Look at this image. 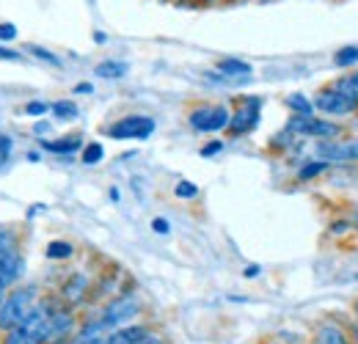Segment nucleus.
I'll return each mask as SVG.
<instances>
[{
	"label": "nucleus",
	"instance_id": "nucleus-37",
	"mask_svg": "<svg viewBox=\"0 0 358 344\" xmlns=\"http://www.w3.org/2000/svg\"><path fill=\"white\" fill-rule=\"evenodd\" d=\"M356 317H358V303H356Z\"/></svg>",
	"mask_w": 358,
	"mask_h": 344
},
{
	"label": "nucleus",
	"instance_id": "nucleus-17",
	"mask_svg": "<svg viewBox=\"0 0 358 344\" xmlns=\"http://www.w3.org/2000/svg\"><path fill=\"white\" fill-rule=\"evenodd\" d=\"M334 91H339L350 105H356L358 108V75H348V78H339L336 83H334Z\"/></svg>",
	"mask_w": 358,
	"mask_h": 344
},
{
	"label": "nucleus",
	"instance_id": "nucleus-1",
	"mask_svg": "<svg viewBox=\"0 0 358 344\" xmlns=\"http://www.w3.org/2000/svg\"><path fill=\"white\" fill-rule=\"evenodd\" d=\"M55 303H58L55 295L39 298V303L31 308V314L17 328L3 334L0 344H47V320H50V311Z\"/></svg>",
	"mask_w": 358,
	"mask_h": 344
},
{
	"label": "nucleus",
	"instance_id": "nucleus-9",
	"mask_svg": "<svg viewBox=\"0 0 358 344\" xmlns=\"http://www.w3.org/2000/svg\"><path fill=\"white\" fill-rule=\"evenodd\" d=\"M91 292V284L89 278L83 275V273H75V275H69L64 284H61V292H58V301L66 303V306H80V303L89 298Z\"/></svg>",
	"mask_w": 358,
	"mask_h": 344
},
{
	"label": "nucleus",
	"instance_id": "nucleus-11",
	"mask_svg": "<svg viewBox=\"0 0 358 344\" xmlns=\"http://www.w3.org/2000/svg\"><path fill=\"white\" fill-rule=\"evenodd\" d=\"M317 157H322V163L328 160H339V163H350L358 160V141H342V143H320L317 146Z\"/></svg>",
	"mask_w": 358,
	"mask_h": 344
},
{
	"label": "nucleus",
	"instance_id": "nucleus-22",
	"mask_svg": "<svg viewBox=\"0 0 358 344\" xmlns=\"http://www.w3.org/2000/svg\"><path fill=\"white\" fill-rule=\"evenodd\" d=\"M358 61V47H342L336 55H334V64L339 66V69H348V66H353Z\"/></svg>",
	"mask_w": 358,
	"mask_h": 344
},
{
	"label": "nucleus",
	"instance_id": "nucleus-10",
	"mask_svg": "<svg viewBox=\"0 0 358 344\" xmlns=\"http://www.w3.org/2000/svg\"><path fill=\"white\" fill-rule=\"evenodd\" d=\"M312 105L320 113H331V116H348V113L356 108V105H350V102H348L339 91H334V88H322Z\"/></svg>",
	"mask_w": 358,
	"mask_h": 344
},
{
	"label": "nucleus",
	"instance_id": "nucleus-27",
	"mask_svg": "<svg viewBox=\"0 0 358 344\" xmlns=\"http://www.w3.org/2000/svg\"><path fill=\"white\" fill-rule=\"evenodd\" d=\"M174 193H177L179 199H196V196H199V187H196V185H190V182H179Z\"/></svg>",
	"mask_w": 358,
	"mask_h": 344
},
{
	"label": "nucleus",
	"instance_id": "nucleus-15",
	"mask_svg": "<svg viewBox=\"0 0 358 344\" xmlns=\"http://www.w3.org/2000/svg\"><path fill=\"white\" fill-rule=\"evenodd\" d=\"M14 251H22L20 248V234L14 226H0V259L14 254Z\"/></svg>",
	"mask_w": 358,
	"mask_h": 344
},
{
	"label": "nucleus",
	"instance_id": "nucleus-8",
	"mask_svg": "<svg viewBox=\"0 0 358 344\" xmlns=\"http://www.w3.org/2000/svg\"><path fill=\"white\" fill-rule=\"evenodd\" d=\"M25 270V259H22V251H14L8 257L0 259V301L8 295L11 287H17L20 275Z\"/></svg>",
	"mask_w": 358,
	"mask_h": 344
},
{
	"label": "nucleus",
	"instance_id": "nucleus-28",
	"mask_svg": "<svg viewBox=\"0 0 358 344\" xmlns=\"http://www.w3.org/2000/svg\"><path fill=\"white\" fill-rule=\"evenodd\" d=\"M17 39V28L11 22H0V42H14Z\"/></svg>",
	"mask_w": 358,
	"mask_h": 344
},
{
	"label": "nucleus",
	"instance_id": "nucleus-13",
	"mask_svg": "<svg viewBox=\"0 0 358 344\" xmlns=\"http://www.w3.org/2000/svg\"><path fill=\"white\" fill-rule=\"evenodd\" d=\"M218 75L221 78H248L251 75V64L245 61H237V58H226V61H218Z\"/></svg>",
	"mask_w": 358,
	"mask_h": 344
},
{
	"label": "nucleus",
	"instance_id": "nucleus-5",
	"mask_svg": "<svg viewBox=\"0 0 358 344\" xmlns=\"http://www.w3.org/2000/svg\"><path fill=\"white\" fill-rule=\"evenodd\" d=\"M152 132H155V119L149 116H124L108 129V135L116 141H141L149 138Z\"/></svg>",
	"mask_w": 358,
	"mask_h": 344
},
{
	"label": "nucleus",
	"instance_id": "nucleus-38",
	"mask_svg": "<svg viewBox=\"0 0 358 344\" xmlns=\"http://www.w3.org/2000/svg\"><path fill=\"white\" fill-rule=\"evenodd\" d=\"M356 226H358V213H356Z\"/></svg>",
	"mask_w": 358,
	"mask_h": 344
},
{
	"label": "nucleus",
	"instance_id": "nucleus-16",
	"mask_svg": "<svg viewBox=\"0 0 358 344\" xmlns=\"http://www.w3.org/2000/svg\"><path fill=\"white\" fill-rule=\"evenodd\" d=\"M80 146H83L80 135H69L64 141H45V149L47 152H55V155H75Z\"/></svg>",
	"mask_w": 358,
	"mask_h": 344
},
{
	"label": "nucleus",
	"instance_id": "nucleus-25",
	"mask_svg": "<svg viewBox=\"0 0 358 344\" xmlns=\"http://www.w3.org/2000/svg\"><path fill=\"white\" fill-rule=\"evenodd\" d=\"M322 171H325V163H322V160H317V163H309V166H303L298 176H301L303 182H309V179H314V176H320Z\"/></svg>",
	"mask_w": 358,
	"mask_h": 344
},
{
	"label": "nucleus",
	"instance_id": "nucleus-19",
	"mask_svg": "<svg viewBox=\"0 0 358 344\" xmlns=\"http://www.w3.org/2000/svg\"><path fill=\"white\" fill-rule=\"evenodd\" d=\"M50 110H52V116L55 119H61V122H69V119H75L80 110H78V105L72 102V99H58V102H52L50 105Z\"/></svg>",
	"mask_w": 358,
	"mask_h": 344
},
{
	"label": "nucleus",
	"instance_id": "nucleus-26",
	"mask_svg": "<svg viewBox=\"0 0 358 344\" xmlns=\"http://www.w3.org/2000/svg\"><path fill=\"white\" fill-rule=\"evenodd\" d=\"M47 110H50V105H47V102H28V105L22 108V113H25V116H45Z\"/></svg>",
	"mask_w": 358,
	"mask_h": 344
},
{
	"label": "nucleus",
	"instance_id": "nucleus-4",
	"mask_svg": "<svg viewBox=\"0 0 358 344\" xmlns=\"http://www.w3.org/2000/svg\"><path fill=\"white\" fill-rule=\"evenodd\" d=\"M229 108L224 105H201L196 110H190L187 122L196 132H218V129H226L229 124Z\"/></svg>",
	"mask_w": 358,
	"mask_h": 344
},
{
	"label": "nucleus",
	"instance_id": "nucleus-6",
	"mask_svg": "<svg viewBox=\"0 0 358 344\" xmlns=\"http://www.w3.org/2000/svg\"><path fill=\"white\" fill-rule=\"evenodd\" d=\"M259 108H262V102H259L257 96H245V99L240 102V108L229 116L226 129H229L231 135H245V132H251V129L259 124Z\"/></svg>",
	"mask_w": 358,
	"mask_h": 344
},
{
	"label": "nucleus",
	"instance_id": "nucleus-24",
	"mask_svg": "<svg viewBox=\"0 0 358 344\" xmlns=\"http://www.w3.org/2000/svg\"><path fill=\"white\" fill-rule=\"evenodd\" d=\"M102 146L99 143H89V146H83V155H80V160L86 163V166H94V163H99L102 160Z\"/></svg>",
	"mask_w": 358,
	"mask_h": 344
},
{
	"label": "nucleus",
	"instance_id": "nucleus-7",
	"mask_svg": "<svg viewBox=\"0 0 358 344\" xmlns=\"http://www.w3.org/2000/svg\"><path fill=\"white\" fill-rule=\"evenodd\" d=\"M287 132H295V135H312V138H334L339 135L342 127L334 124V122H322V119H314V116H292L289 124H287Z\"/></svg>",
	"mask_w": 358,
	"mask_h": 344
},
{
	"label": "nucleus",
	"instance_id": "nucleus-30",
	"mask_svg": "<svg viewBox=\"0 0 358 344\" xmlns=\"http://www.w3.org/2000/svg\"><path fill=\"white\" fill-rule=\"evenodd\" d=\"M224 149V143L221 141H213V143H207L204 149H201V157H213V155H218Z\"/></svg>",
	"mask_w": 358,
	"mask_h": 344
},
{
	"label": "nucleus",
	"instance_id": "nucleus-20",
	"mask_svg": "<svg viewBox=\"0 0 358 344\" xmlns=\"http://www.w3.org/2000/svg\"><path fill=\"white\" fill-rule=\"evenodd\" d=\"M287 108H292L295 110V116H314V105L303 96V94H289L287 96Z\"/></svg>",
	"mask_w": 358,
	"mask_h": 344
},
{
	"label": "nucleus",
	"instance_id": "nucleus-33",
	"mask_svg": "<svg viewBox=\"0 0 358 344\" xmlns=\"http://www.w3.org/2000/svg\"><path fill=\"white\" fill-rule=\"evenodd\" d=\"M138 344H163V342H160V339H157V336H155V334H149V336H146V339H143V342H138Z\"/></svg>",
	"mask_w": 358,
	"mask_h": 344
},
{
	"label": "nucleus",
	"instance_id": "nucleus-36",
	"mask_svg": "<svg viewBox=\"0 0 358 344\" xmlns=\"http://www.w3.org/2000/svg\"><path fill=\"white\" fill-rule=\"evenodd\" d=\"M204 3H215V0H204Z\"/></svg>",
	"mask_w": 358,
	"mask_h": 344
},
{
	"label": "nucleus",
	"instance_id": "nucleus-23",
	"mask_svg": "<svg viewBox=\"0 0 358 344\" xmlns=\"http://www.w3.org/2000/svg\"><path fill=\"white\" fill-rule=\"evenodd\" d=\"M28 52H31L34 58H39V61H47V64H52V66H61V58H58L55 52H50V50H45V47L28 44Z\"/></svg>",
	"mask_w": 358,
	"mask_h": 344
},
{
	"label": "nucleus",
	"instance_id": "nucleus-34",
	"mask_svg": "<svg viewBox=\"0 0 358 344\" xmlns=\"http://www.w3.org/2000/svg\"><path fill=\"white\" fill-rule=\"evenodd\" d=\"M257 273H259V267H254V264L245 270V275H248V278H251V275H257Z\"/></svg>",
	"mask_w": 358,
	"mask_h": 344
},
{
	"label": "nucleus",
	"instance_id": "nucleus-32",
	"mask_svg": "<svg viewBox=\"0 0 358 344\" xmlns=\"http://www.w3.org/2000/svg\"><path fill=\"white\" fill-rule=\"evenodd\" d=\"M91 91H94L91 83H78V86H75V94H91Z\"/></svg>",
	"mask_w": 358,
	"mask_h": 344
},
{
	"label": "nucleus",
	"instance_id": "nucleus-18",
	"mask_svg": "<svg viewBox=\"0 0 358 344\" xmlns=\"http://www.w3.org/2000/svg\"><path fill=\"white\" fill-rule=\"evenodd\" d=\"M94 72L99 78H105V80H119V78L127 75V64H122V61H102V64H96Z\"/></svg>",
	"mask_w": 358,
	"mask_h": 344
},
{
	"label": "nucleus",
	"instance_id": "nucleus-35",
	"mask_svg": "<svg viewBox=\"0 0 358 344\" xmlns=\"http://www.w3.org/2000/svg\"><path fill=\"white\" fill-rule=\"evenodd\" d=\"M353 334H356V344H358V325H356V331H353Z\"/></svg>",
	"mask_w": 358,
	"mask_h": 344
},
{
	"label": "nucleus",
	"instance_id": "nucleus-3",
	"mask_svg": "<svg viewBox=\"0 0 358 344\" xmlns=\"http://www.w3.org/2000/svg\"><path fill=\"white\" fill-rule=\"evenodd\" d=\"M138 311H141V303H138L135 295H119V298H113V301L102 308L99 322L110 331V328H119V325H124L127 320H133Z\"/></svg>",
	"mask_w": 358,
	"mask_h": 344
},
{
	"label": "nucleus",
	"instance_id": "nucleus-12",
	"mask_svg": "<svg viewBox=\"0 0 358 344\" xmlns=\"http://www.w3.org/2000/svg\"><path fill=\"white\" fill-rule=\"evenodd\" d=\"M152 331L146 325H119V328H110L108 336H105V344H138L143 342Z\"/></svg>",
	"mask_w": 358,
	"mask_h": 344
},
{
	"label": "nucleus",
	"instance_id": "nucleus-14",
	"mask_svg": "<svg viewBox=\"0 0 358 344\" xmlns=\"http://www.w3.org/2000/svg\"><path fill=\"white\" fill-rule=\"evenodd\" d=\"M314 344H350V342L342 334V328H336V325H320L314 331Z\"/></svg>",
	"mask_w": 358,
	"mask_h": 344
},
{
	"label": "nucleus",
	"instance_id": "nucleus-31",
	"mask_svg": "<svg viewBox=\"0 0 358 344\" xmlns=\"http://www.w3.org/2000/svg\"><path fill=\"white\" fill-rule=\"evenodd\" d=\"M152 226H155L157 234H169V220H166V217H155Z\"/></svg>",
	"mask_w": 358,
	"mask_h": 344
},
{
	"label": "nucleus",
	"instance_id": "nucleus-21",
	"mask_svg": "<svg viewBox=\"0 0 358 344\" xmlns=\"http://www.w3.org/2000/svg\"><path fill=\"white\" fill-rule=\"evenodd\" d=\"M72 254H75V245L66 243V240H52L47 245V257L50 259H69Z\"/></svg>",
	"mask_w": 358,
	"mask_h": 344
},
{
	"label": "nucleus",
	"instance_id": "nucleus-2",
	"mask_svg": "<svg viewBox=\"0 0 358 344\" xmlns=\"http://www.w3.org/2000/svg\"><path fill=\"white\" fill-rule=\"evenodd\" d=\"M42 292H39V284H17L8 289V295L0 301V334L17 328L28 314L31 308L39 303Z\"/></svg>",
	"mask_w": 358,
	"mask_h": 344
},
{
	"label": "nucleus",
	"instance_id": "nucleus-29",
	"mask_svg": "<svg viewBox=\"0 0 358 344\" xmlns=\"http://www.w3.org/2000/svg\"><path fill=\"white\" fill-rule=\"evenodd\" d=\"M0 61H22V52H17V50L0 44Z\"/></svg>",
	"mask_w": 358,
	"mask_h": 344
}]
</instances>
